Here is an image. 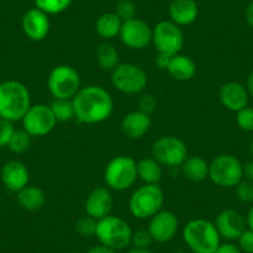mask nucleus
Here are the masks:
<instances>
[{
	"label": "nucleus",
	"instance_id": "obj_1",
	"mask_svg": "<svg viewBox=\"0 0 253 253\" xmlns=\"http://www.w3.org/2000/svg\"><path fill=\"white\" fill-rule=\"evenodd\" d=\"M75 118L81 123H102L113 112V98L106 88L101 86L81 87L72 98Z\"/></svg>",
	"mask_w": 253,
	"mask_h": 253
},
{
	"label": "nucleus",
	"instance_id": "obj_2",
	"mask_svg": "<svg viewBox=\"0 0 253 253\" xmlns=\"http://www.w3.org/2000/svg\"><path fill=\"white\" fill-rule=\"evenodd\" d=\"M31 107L28 87L15 80L0 84V118L10 122L21 121Z\"/></svg>",
	"mask_w": 253,
	"mask_h": 253
},
{
	"label": "nucleus",
	"instance_id": "obj_3",
	"mask_svg": "<svg viewBox=\"0 0 253 253\" xmlns=\"http://www.w3.org/2000/svg\"><path fill=\"white\" fill-rule=\"evenodd\" d=\"M182 240L194 253H213L221 243L215 223L195 218L182 228Z\"/></svg>",
	"mask_w": 253,
	"mask_h": 253
},
{
	"label": "nucleus",
	"instance_id": "obj_4",
	"mask_svg": "<svg viewBox=\"0 0 253 253\" xmlns=\"http://www.w3.org/2000/svg\"><path fill=\"white\" fill-rule=\"evenodd\" d=\"M165 196L159 184H144L129 199V211L135 218L147 220L163 210Z\"/></svg>",
	"mask_w": 253,
	"mask_h": 253
},
{
	"label": "nucleus",
	"instance_id": "obj_5",
	"mask_svg": "<svg viewBox=\"0 0 253 253\" xmlns=\"http://www.w3.org/2000/svg\"><path fill=\"white\" fill-rule=\"evenodd\" d=\"M133 231L129 223L118 216L108 215L97 222L96 237L102 245L114 251L124 250L130 245Z\"/></svg>",
	"mask_w": 253,
	"mask_h": 253
},
{
	"label": "nucleus",
	"instance_id": "obj_6",
	"mask_svg": "<svg viewBox=\"0 0 253 253\" xmlns=\"http://www.w3.org/2000/svg\"><path fill=\"white\" fill-rule=\"evenodd\" d=\"M137 162L126 155L113 158L104 169V181L107 186L116 191L129 189L137 181Z\"/></svg>",
	"mask_w": 253,
	"mask_h": 253
},
{
	"label": "nucleus",
	"instance_id": "obj_7",
	"mask_svg": "<svg viewBox=\"0 0 253 253\" xmlns=\"http://www.w3.org/2000/svg\"><path fill=\"white\" fill-rule=\"evenodd\" d=\"M209 177L217 186L235 187L243 177V165L233 155H217L209 163Z\"/></svg>",
	"mask_w": 253,
	"mask_h": 253
},
{
	"label": "nucleus",
	"instance_id": "obj_8",
	"mask_svg": "<svg viewBox=\"0 0 253 253\" xmlns=\"http://www.w3.org/2000/svg\"><path fill=\"white\" fill-rule=\"evenodd\" d=\"M47 88L53 98L72 99L81 89V77L72 66L58 65L48 75Z\"/></svg>",
	"mask_w": 253,
	"mask_h": 253
},
{
	"label": "nucleus",
	"instance_id": "obj_9",
	"mask_svg": "<svg viewBox=\"0 0 253 253\" xmlns=\"http://www.w3.org/2000/svg\"><path fill=\"white\" fill-rule=\"evenodd\" d=\"M111 82L117 91L126 94H137L144 91L148 76L144 70L134 63H119L112 71Z\"/></svg>",
	"mask_w": 253,
	"mask_h": 253
},
{
	"label": "nucleus",
	"instance_id": "obj_10",
	"mask_svg": "<svg viewBox=\"0 0 253 253\" xmlns=\"http://www.w3.org/2000/svg\"><path fill=\"white\" fill-rule=\"evenodd\" d=\"M152 155L162 167H181L187 158L186 144L172 135H163L153 144Z\"/></svg>",
	"mask_w": 253,
	"mask_h": 253
},
{
	"label": "nucleus",
	"instance_id": "obj_11",
	"mask_svg": "<svg viewBox=\"0 0 253 253\" xmlns=\"http://www.w3.org/2000/svg\"><path fill=\"white\" fill-rule=\"evenodd\" d=\"M152 42L158 52L172 57L182 50L184 35L179 25L171 20H164L158 23L153 29Z\"/></svg>",
	"mask_w": 253,
	"mask_h": 253
},
{
	"label": "nucleus",
	"instance_id": "obj_12",
	"mask_svg": "<svg viewBox=\"0 0 253 253\" xmlns=\"http://www.w3.org/2000/svg\"><path fill=\"white\" fill-rule=\"evenodd\" d=\"M23 122V128L31 137H43L53 130L56 126L55 116L47 104H34L26 112Z\"/></svg>",
	"mask_w": 253,
	"mask_h": 253
},
{
	"label": "nucleus",
	"instance_id": "obj_13",
	"mask_svg": "<svg viewBox=\"0 0 253 253\" xmlns=\"http://www.w3.org/2000/svg\"><path fill=\"white\" fill-rule=\"evenodd\" d=\"M122 42L132 50H143L152 42L153 29L145 21L134 18L123 21L119 33Z\"/></svg>",
	"mask_w": 253,
	"mask_h": 253
},
{
	"label": "nucleus",
	"instance_id": "obj_14",
	"mask_svg": "<svg viewBox=\"0 0 253 253\" xmlns=\"http://www.w3.org/2000/svg\"><path fill=\"white\" fill-rule=\"evenodd\" d=\"M149 220L148 231L152 235L154 242H169L175 237L179 230V218L172 211L160 210Z\"/></svg>",
	"mask_w": 253,
	"mask_h": 253
},
{
	"label": "nucleus",
	"instance_id": "obj_15",
	"mask_svg": "<svg viewBox=\"0 0 253 253\" xmlns=\"http://www.w3.org/2000/svg\"><path fill=\"white\" fill-rule=\"evenodd\" d=\"M215 226L221 238H225L227 241H236L246 230L247 223L242 213L232 209H227V210L221 211L216 216Z\"/></svg>",
	"mask_w": 253,
	"mask_h": 253
},
{
	"label": "nucleus",
	"instance_id": "obj_16",
	"mask_svg": "<svg viewBox=\"0 0 253 253\" xmlns=\"http://www.w3.org/2000/svg\"><path fill=\"white\" fill-rule=\"evenodd\" d=\"M24 34L33 41H42L50 33V19L38 8L26 11L21 20Z\"/></svg>",
	"mask_w": 253,
	"mask_h": 253
},
{
	"label": "nucleus",
	"instance_id": "obj_17",
	"mask_svg": "<svg viewBox=\"0 0 253 253\" xmlns=\"http://www.w3.org/2000/svg\"><path fill=\"white\" fill-rule=\"evenodd\" d=\"M113 208V196L107 187H96L88 194L84 203L87 215L97 221L111 215Z\"/></svg>",
	"mask_w": 253,
	"mask_h": 253
},
{
	"label": "nucleus",
	"instance_id": "obj_18",
	"mask_svg": "<svg viewBox=\"0 0 253 253\" xmlns=\"http://www.w3.org/2000/svg\"><path fill=\"white\" fill-rule=\"evenodd\" d=\"M1 181L4 186L13 193H18L21 189L29 185L30 174L24 163L19 160H9L1 168Z\"/></svg>",
	"mask_w": 253,
	"mask_h": 253
},
{
	"label": "nucleus",
	"instance_id": "obj_19",
	"mask_svg": "<svg viewBox=\"0 0 253 253\" xmlns=\"http://www.w3.org/2000/svg\"><path fill=\"white\" fill-rule=\"evenodd\" d=\"M220 102L226 109L231 112H236L247 107L250 101V93L243 84L238 82H226L221 86L218 92Z\"/></svg>",
	"mask_w": 253,
	"mask_h": 253
},
{
	"label": "nucleus",
	"instance_id": "obj_20",
	"mask_svg": "<svg viewBox=\"0 0 253 253\" xmlns=\"http://www.w3.org/2000/svg\"><path fill=\"white\" fill-rule=\"evenodd\" d=\"M152 119L149 114L140 111H133L122 119L121 128L123 134L129 139H140L149 132Z\"/></svg>",
	"mask_w": 253,
	"mask_h": 253
},
{
	"label": "nucleus",
	"instance_id": "obj_21",
	"mask_svg": "<svg viewBox=\"0 0 253 253\" xmlns=\"http://www.w3.org/2000/svg\"><path fill=\"white\" fill-rule=\"evenodd\" d=\"M169 15L176 25H190L198 19L199 6L195 0H172L169 6Z\"/></svg>",
	"mask_w": 253,
	"mask_h": 253
},
{
	"label": "nucleus",
	"instance_id": "obj_22",
	"mask_svg": "<svg viewBox=\"0 0 253 253\" xmlns=\"http://www.w3.org/2000/svg\"><path fill=\"white\" fill-rule=\"evenodd\" d=\"M196 70H198V67H196V63L193 58L177 53L171 57L167 71L176 81L185 82L195 76Z\"/></svg>",
	"mask_w": 253,
	"mask_h": 253
},
{
	"label": "nucleus",
	"instance_id": "obj_23",
	"mask_svg": "<svg viewBox=\"0 0 253 253\" xmlns=\"http://www.w3.org/2000/svg\"><path fill=\"white\" fill-rule=\"evenodd\" d=\"M16 194H18L16 196L18 204L26 211H38L45 205V193L38 186L28 185Z\"/></svg>",
	"mask_w": 253,
	"mask_h": 253
},
{
	"label": "nucleus",
	"instance_id": "obj_24",
	"mask_svg": "<svg viewBox=\"0 0 253 253\" xmlns=\"http://www.w3.org/2000/svg\"><path fill=\"white\" fill-rule=\"evenodd\" d=\"M181 172L191 181H203L209 177V163L201 157H189L181 164Z\"/></svg>",
	"mask_w": 253,
	"mask_h": 253
},
{
	"label": "nucleus",
	"instance_id": "obj_25",
	"mask_svg": "<svg viewBox=\"0 0 253 253\" xmlns=\"http://www.w3.org/2000/svg\"><path fill=\"white\" fill-rule=\"evenodd\" d=\"M123 21L116 13H104L97 19L96 31L102 39H113L119 36Z\"/></svg>",
	"mask_w": 253,
	"mask_h": 253
},
{
	"label": "nucleus",
	"instance_id": "obj_26",
	"mask_svg": "<svg viewBox=\"0 0 253 253\" xmlns=\"http://www.w3.org/2000/svg\"><path fill=\"white\" fill-rule=\"evenodd\" d=\"M138 177L145 184H159L163 177V168L154 158H144L137 163Z\"/></svg>",
	"mask_w": 253,
	"mask_h": 253
},
{
	"label": "nucleus",
	"instance_id": "obj_27",
	"mask_svg": "<svg viewBox=\"0 0 253 253\" xmlns=\"http://www.w3.org/2000/svg\"><path fill=\"white\" fill-rule=\"evenodd\" d=\"M96 57L99 66L107 71H113L119 65V53L113 45L103 42L97 47Z\"/></svg>",
	"mask_w": 253,
	"mask_h": 253
},
{
	"label": "nucleus",
	"instance_id": "obj_28",
	"mask_svg": "<svg viewBox=\"0 0 253 253\" xmlns=\"http://www.w3.org/2000/svg\"><path fill=\"white\" fill-rule=\"evenodd\" d=\"M50 108L52 111L57 122H69L75 118V109L72 99H53L50 104Z\"/></svg>",
	"mask_w": 253,
	"mask_h": 253
},
{
	"label": "nucleus",
	"instance_id": "obj_29",
	"mask_svg": "<svg viewBox=\"0 0 253 253\" xmlns=\"http://www.w3.org/2000/svg\"><path fill=\"white\" fill-rule=\"evenodd\" d=\"M34 1H35V8L40 9L47 15L63 13L72 3V0H34Z\"/></svg>",
	"mask_w": 253,
	"mask_h": 253
},
{
	"label": "nucleus",
	"instance_id": "obj_30",
	"mask_svg": "<svg viewBox=\"0 0 253 253\" xmlns=\"http://www.w3.org/2000/svg\"><path fill=\"white\" fill-rule=\"evenodd\" d=\"M31 138L33 137L24 128L15 129L8 148L11 152L15 153V154H21V153L26 152L29 149V147L31 144Z\"/></svg>",
	"mask_w": 253,
	"mask_h": 253
},
{
	"label": "nucleus",
	"instance_id": "obj_31",
	"mask_svg": "<svg viewBox=\"0 0 253 253\" xmlns=\"http://www.w3.org/2000/svg\"><path fill=\"white\" fill-rule=\"evenodd\" d=\"M97 222L98 221L96 218L91 217V216H84V217L77 220L76 232L82 237H93V236H96Z\"/></svg>",
	"mask_w": 253,
	"mask_h": 253
},
{
	"label": "nucleus",
	"instance_id": "obj_32",
	"mask_svg": "<svg viewBox=\"0 0 253 253\" xmlns=\"http://www.w3.org/2000/svg\"><path fill=\"white\" fill-rule=\"evenodd\" d=\"M114 13L119 16L122 21H128L132 20L137 15V6L134 5L133 1L130 0H121L117 4V8Z\"/></svg>",
	"mask_w": 253,
	"mask_h": 253
},
{
	"label": "nucleus",
	"instance_id": "obj_33",
	"mask_svg": "<svg viewBox=\"0 0 253 253\" xmlns=\"http://www.w3.org/2000/svg\"><path fill=\"white\" fill-rule=\"evenodd\" d=\"M236 196L241 203H253V182L250 180H241L235 186Z\"/></svg>",
	"mask_w": 253,
	"mask_h": 253
},
{
	"label": "nucleus",
	"instance_id": "obj_34",
	"mask_svg": "<svg viewBox=\"0 0 253 253\" xmlns=\"http://www.w3.org/2000/svg\"><path fill=\"white\" fill-rule=\"evenodd\" d=\"M236 123L245 132H253V108L245 107L236 114Z\"/></svg>",
	"mask_w": 253,
	"mask_h": 253
},
{
	"label": "nucleus",
	"instance_id": "obj_35",
	"mask_svg": "<svg viewBox=\"0 0 253 253\" xmlns=\"http://www.w3.org/2000/svg\"><path fill=\"white\" fill-rule=\"evenodd\" d=\"M153 242H154V240H153L148 228L147 230H138L133 232L132 241H130L134 248H138V250H148Z\"/></svg>",
	"mask_w": 253,
	"mask_h": 253
},
{
	"label": "nucleus",
	"instance_id": "obj_36",
	"mask_svg": "<svg viewBox=\"0 0 253 253\" xmlns=\"http://www.w3.org/2000/svg\"><path fill=\"white\" fill-rule=\"evenodd\" d=\"M14 132H15V126L13 122L0 118V149L8 147Z\"/></svg>",
	"mask_w": 253,
	"mask_h": 253
},
{
	"label": "nucleus",
	"instance_id": "obj_37",
	"mask_svg": "<svg viewBox=\"0 0 253 253\" xmlns=\"http://www.w3.org/2000/svg\"><path fill=\"white\" fill-rule=\"evenodd\" d=\"M157 99L154 98L153 94H143V96L140 97L139 102H138V107H139L138 111L143 112V113L145 114H149L150 116V114L157 109Z\"/></svg>",
	"mask_w": 253,
	"mask_h": 253
},
{
	"label": "nucleus",
	"instance_id": "obj_38",
	"mask_svg": "<svg viewBox=\"0 0 253 253\" xmlns=\"http://www.w3.org/2000/svg\"><path fill=\"white\" fill-rule=\"evenodd\" d=\"M238 247L245 253H253V231L246 228L238 237Z\"/></svg>",
	"mask_w": 253,
	"mask_h": 253
},
{
	"label": "nucleus",
	"instance_id": "obj_39",
	"mask_svg": "<svg viewBox=\"0 0 253 253\" xmlns=\"http://www.w3.org/2000/svg\"><path fill=\"white\" fill-rule=\"evenodd\" d=\"M213 253H242V251L238 247V245H235L232 242H225L220 243Z\"/></svg>",
	"mask_w": 253,
	"mask_h": 253
},
{
	"label": "nucleus",
	"instance_id": "obj_40",
	"mask_svg": "<svg viewBox=\"0 0 253 253\" xmlns=\"http://www.w3.org/2000/svg\"><path fill=\"white\" fill-rule=\"evenodd\" d=\"M170 60H171V57H170V56L165 55V53L158 52L157 57H155V65H157L160 70H168Z\"/></svg>",
	"mask_w": 253,
	"mask_h": 253
},
{
	"label": "nucleus",
	"instance_id": "obj_41",
	"mask_svg": "<svg viewBox=\"0 0 253 253\" xmlns=\"http://www.w3.org/2000/svg\"><path fill=\"white\" fill-rule=\"evenodd\" d=\"M86 253H117V251L112 250V248L107 247L104 245H98V246H93V247L89 248Z\"/></svg>",
	"mask_w": 253,
	"mask_h": 253
},
{
	"label": "nucleus",
	"instance_id": "obj_42",
	"mask_svg": "<svg viewBox=\"0 0 253 253\" xmlns=\"http://www.w3.org/2000/svg\"><path fill=\"white\" fill-rule=\"evenodd\" d=\"M243 176L253 182V160H251V162L246 163L243 165Z\"/></svg>",
	"mask_w": 253,
	"mask_h": 253
},
{
	"label": "nucleus",
	"instance_id": "obj_43",
	"mask_svg": "<svg viewBox=\"0 0 253 253\" xmlns=\"http://www.w3.org/2000/svg\"><path fill=\"white\" fill-rule=\"evenodd\" d=\"M246 21L251 28H253V0L248 4L247 9H246Z\"/></svg>",
	"mask_w": 253,
	"mask_h": 253
},
{
	"label": "nucleus",
	"instance_id": "obj_44",
	"mask_svg": "<svg viewBox=\"0 0 253 253\" xmlns=\"http://www.w3.org/2000/svg\"><path fill=\"white\" fill-rule=\"evenodd\" d=\"M246 223H247V227L253 231V206L248 210L247 216H246Z\"/></svg>",
	"mask_w": 253,
	"mask_h": 253
},
{
	"label": "nucleus",
	"instance_id": "obj_45",
	"mask_svg": "<svg viewBox=\"0 0 253 253\" xmlns=\"http://www.w3.org/2000/svg\"><path fill=\"white\" fill-rule=\"evenodd\" d=\"M246 88H247L248 93H250V97H252V98H253V71L251 72L250 76H248Z\"/></svg>",
	"mask_w": 253,
	"mask_h": 253
},
{
	"label": "nucleus",
	"instance_id": "obj_46",
	"mask_svg": "<svg viewBox=\"0 0 253 253\" xmlns=\"http://www.w3.org/2000/svg\"><path fill=\"white\" fill-rule=\"evenodd\" d=\"M128 253H152L149 250H138V248H133Z\"/></svg>",
	"mask_w": 253,
	"mask_h": 253
},
{
	"label": "nucleus",
	"instance_id": "obj_47",
	"mask_svg": "<svg viewBox=\"0 0 253 253\" xmlns=\"http://www.w3.org/2000/svg\"><path fill=\"white\" fill-rule=\"evenodd\" d=\"M250 152H251V154L253 155V139H252V142H251V144H250Z\"/></svg>",
	"mask_w": 253,
	"mask_h": 253
},
{
	"label": "nucleus",
	"instance_id": "obj_48",
	"mask_svg": "<svg viewBox=\"0 0 253 253\" xmlns=\"http://www.w3.org/2000/svg\"><path fill=\"white\" fill-rule=\"evenodd\" d=\"M174 253H186V252H184V251H176V252H174Z\"/></svg>",
	"mask_w": 253,
	"mask_h": 253
},
{
	"label": "nucleus",
	"instance_id": "obj_49",
	"mask_svg": "<svg viewBox=\"0 0 253 253\" xmlns=\"http://www.w3.org/2000/svg\"><path fill=\"white\" fill-rule=\"evenodd\" d=\"M69 253H77V252H69Z\"/></svg>",
	"mask_w": 253,
	"mask_h": 253
},
{
	"label": "nucleus",
	"instance_id": "obj_50",
	"mask_svg": "<svg viewBox=\"0 0 253 253\" xmlns=\"http://www.w3.org/2000/svg\"><path fill=\"white\" fill-rule=\"evenodd\" d=\"M0 74H1V70H0Z\"/></svg>",
	"mask_w": 253,
	"mask_h": 253
}]
</instances>
